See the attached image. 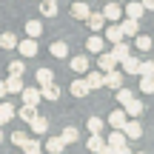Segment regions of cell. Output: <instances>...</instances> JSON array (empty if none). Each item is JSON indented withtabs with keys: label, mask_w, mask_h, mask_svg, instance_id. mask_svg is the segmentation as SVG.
Segmentation results:
<instances>
[{
	"label": "cell",
	"mask_w": 154,
	"mask_h": 154,
	"mask_svg": "<svg viewBox=\"0 0 154 154\" xmlns=\"http://www.w3.org/2000/svg\"><path fill=\"white\" fill-rule=\"evenodd\" d=\"M11 143H14V146H20V149H23V146L29 143V137H26L23 131H14V134H11Z\"/></svg>",
	"instance_id": "obj_40"
},
{
	"label": "cell",
	"mask_w": 154,
	"mask_h": 154,
	"mask_svg": "<svg viewBox=\"0 0 154 154\" xmlns=\"http://www.w3.org/2000/svg\"><path fill=\"white\" fill-rule=\"evenodd\" d=\"M0 49H17V37L11 32H3L0 34Z\"/></svg>",
	"instance_id": "obj_31"
},
{
	"label": "cell",
	"mask_w": 154,
	"mask_h": 154,
	"mask_svg": "<svg viewBox=\"0 0 154 154\" xmlns=\"http://www.w3.org/2000/svg\"><path fill=\"white\" fill-rule=\"evenodd\" d=\"M126 34H123V29L120 26H109L106 29V40H111V43H117V40H123Z\"/></svg>",
	"instance_id": "obj_32"
},
{
	"label": "cell",
	"mask_w": 154,
	"mask_h": 154,
	"mask_svg": "<svg viewBox=\"0 0 154 154\" xmlns=\"http://www.w3.org/2000/svg\"><path fill=\"white\" fill-rule=\"evenodd\" d=\"M103 146H106V140H103V137H100V131H94V134H91V137H88V140H86V149H88V151H94V154H97L100 149H103Z\"/></svg>",
	"instance_id": "obj_16"
},
{
	"label": "cell",
	"mask_w": 154,
	"mask_h": 154,
	"mask_svg": "<svg viewBox=\"0 0 154 154\" xmlns=\"http://www.w3.org/2000/svg\"><path fill=\"white\" fill-rule=\"evenodd\" d=\"M137 74H154V60H146L137 66Z\"/></svg>",
	"instance_id": "obj_38"
},
{
	"label": "cell",
	"mask_w": 154,
	"mask_h": 154,
	"mask_svg": "<svg viewBox=\"0 0 154 154\" xmlns=\"http://www.w3.org/2000/svg\"><path fill=\"white\" fill-rule=\"evenodd\" d=\"M88 91H91V88H88L86 80H72V94H74V97H86Z\"/></svg>",
	"instance_id": "obj_25"
},
{
	"label": "cell",
	"mask_w": 154,
	"mask_h": 154,
	"mask_svg": "<svg viewBox=\"0 0 154 154\" xmlns=\"http://www.w3.org/2000/svg\"><path fill=\"white\" fill-rule=\"evenodd\" d=\"M103 3H106V0H103Z\"/></svg>",
	"instance_id": "obj_47"
},
{
	"label": "cell",
	"mask_w": 154,
	"mask_h": 154,
	"mask_svg": "<svg viewBox=\"0 0 154 154\" xmlns=\"http://www.w3.org/2000/svg\"><path fill=\"white\" fill-rule=\"evenodd\" d=\"M9 74H11V77H23V74H26V66H23L20 60L9 63Z\"/></svg>",
	"instance_id": "obj_36"
},
{
	"label": "cell",
	"mask_w": 154,
	"mask_h": 154,
	"mask_svg": "<svg viewBox=\"0 0 154 154\" xmlns=\"http://www.w3.org/2000/svg\"><path fill=\"white\" fill-rule=\"evenodd\" d=\"M128 51H131V49H128V43H123V40H117V43H114V49H111V54H114V60L120 63L123 57H128Z\"/></svg>",
	"instance_id": "obj_23"
},
{
	"label": "cell",
	"mask_w": 154,
	"mask_h": 154,
	"mask_svg": "<svg viewBox=\"0 0 154 154\" xmlns=\"http://www.w3.org/2000/svg\"><path fill=\"white\" fill-rule=\"evenodd\" d=\"M29 126L34 128V134H46V131H49V120H46V117H40V114H34V120L29 123Z\"/></svg>",
	"instance_id": "obj_19"
},
{
	"label": "cell",
	"mask_w": 154,
	"mask_h": 154,
	"mask_svg": "<svg viewBox=\"0 0 154 154\" xmlns=\"http://www.w3.org/2000/svg\"><path fill=\"white\" fill-rule=\"evenodd\" d=\"M60 140H63V143H77V140H80V131H77V128L74 126H66V128H63V134H60Z\"/></svg>",
	"instance_id": "obj_24"
},
{
	"label": "cell",
	"mask_w": 154,
	"mask_h": 154,
	"mask_svg": "<svg viewBox=\"0 0 154 154\" xmlns=\"http://www.w3.org/2000/svg\"><path fill=\"white\" fill-rule=\"evenodd\" d=\"M86 23H88V29H91L94 34H100V32H103V23H106V17H103V11H88Z\"/></svg>",
	"instance_id": "obj_2"
},
{
	"label": "cell",
	"mask_w": 154,
	"mask_h": 154,
	"mask_svg": "<svg viewBox=\"0 0 154 154\" xmlns=\"http://www.w3.org/2000/svg\"><path fill=\"white\" fill-rule=\"evenodd\" d=\"M57 11H60V9H57L54 0H43V3H40V14H43V17H57Z\"/></svg>",
	"instance_id": "obj_21"
},
{
	"label": "cell",
	"mask_w": 154,
	"mask_h": 154,
	"mask_svg": "<svg viewBox=\"0 0 154 154\" xmlns=\"http://www.w3.org/2000/svg\"><path fill=\"white\" fill-rule=\"evenodd\" d=\"M88 0H77V3H72V17H77V20H86L88 17Z\"/></svg>",
	"instance_id": "obj_9"
},
{
	"label": "cell",
	"mask_w": 154,
	"mask_h": 154,
	"mask_svg": "<svg viewBox=\"0 0 154 154\" xmlns=\"http://www.w3.org/2000/svg\"><path fill=\"white\" fill-rule=\"evenodd\" d=\"M120 29H123V34H126V37H134V34L140 32V23L134 20V17H128L126 23H120Z\"/></svg>",
	"instance_id": "obj_20"
},
{
	"label": "cell",
	"mask_w": 154,
	"mask_h": 154,
	"mask_svg": "<svg viewBox=\"0 0 154 154\" xmlns=\"http://www.w3.org/2000/svg\"><path fill=\"white\" fill-rule=\"evenodd\" d=\"M86 126H88V131H103V117H88V123H86Z\"/></svg>",
	"instance_id": "obj_37"
},
{
	"label": "cell",
	"mask_w": 154,
	"mask_h": 154,
	"mask_svg": "<svg viewBox=\"0 0 154 154\" xmlns=\"http://www.w3.org/2000/svg\"><path fill=\"white\" fill-rule=\"evenodd\" d=\"M88 88H103V72H83Z\"/></svg>",
	"instance_id": "obj_18"
},
{
	"label": "cell",
	"mask_w": 154,
	"mask_h": 154,
	"mask_svg": "<svg viewBox=\"0 0 154 154\" xmlns=\"http://www.w3.org/2000/svg\"><path fill=\"white\" fill-rule=\"evenodd\" d=\"M134 37H137V40H134V46H137L140 51H149L151 46H154V43H151V37H146V34H140V32L134 34Z\"/></svg>",
	"instance_id": "obj_34"
},
{
	"label": "cell",
	"mask_w": 154,
	"mask_h": 154,
	"mask_svg": "<svg viewBox=\"0 0 154 154\" xmlns=\"http://www.w3.org/2000/svg\"><path fill=\"white\" fill-rule=\"evenodd\" d=\"M20 94H23V103H26V106H40V100H43L37 86H23Z\"/></svg>",
	"instance_id": "obj_1"
},
{
	"label": "cell",
	"mask_w": 154,
	"mask_h": 154,
	"mask_svg": "<svg viewBox=\"0 0 154 154\" xmlns=\"http://www.w3.org/2000/svg\"><path fill=\"white\" fill-rule=\"evenodd\" d=\"M126 134H123V128H114V131L109 134V140H106V146H111V149H120V146H126Z\"/></svg>",
	"instance_id": "obj_10"
},
{
	"label": "cell",
	"mask_w": 154,
	"mask_h": 154,
	"mask_svg": "<svg viewBox=\"0 0 154 154\" xmlns=\"http://www.w3.org/2000/svg\"><path fill=\"white\" fill-rule=\"evenodd\" d=\"M120 83H123V72H114V69H111V72H106V74H103V86L117 88Z\"/></svg>",
	"instance_id": "obj_14"
},
{
	"label": "cell",
	"mask_w": 154,
	"mask_h": 154,
	"mask_svg": "<svg viewBox=\"0 0 154 154\" xmlns=\"http://www.w3.org/2000/svg\"><path fill=\"white\" fill-rule=\"evenodd\" d=\"M63 149H66V143H63L60 137L46 140V154H63Z\"/></svg>",
	"instance_id": "obj_17"
},
{
	"label": "cell",
	"mask_w": 154,
	"mask_h": 154,
	"mask_svg": "<svg viewBox=\"0 0 154 154\" xmlns=\"http://www.w3.org/2000/svg\"><path fill=\"white\" fill-rule=\"evenodd\" d=\"M3 97H6V83L0 80V100H3Z\"/></svg>",
	"instance_id": "obj_42"
},
{
	"label": "cell",
	"mask_w": 154,
	"mask_h": 154,
	"mask_svg": "<svg viewBox=\"0 0 154 154\" xmlns=\"http://www.w3.org/2000/svg\"><path fill=\"white\" fill-rule=\"evenodd\" d=\"M106 120H109V126H111V128H123V126H126V111L117 109V111H111Z\"/></svg>",
	"instance_id": "obj_11"
},
{
	"label": "cell",
	"mask_w": 154,
	"mask_h": 154,
	"mask_svg": "<svg viewBox=\"0 0 154 154\" xmlns=\"http://www.w3.org/2000/svg\"><path fill=\"white\" fill-rule=\"evenodd\" d=\"M97 66H100V72H111V69L117 66V60H114L111 51H100L97 54Z\"/></svg>",
	"instance_id": "obj_6"
},
{
	"label": "cell",
	"mask_w": 154,
	"mask_h": 154,
	"mask_svg": "<svg viewBox=\"0 0 154 154\" xmlns=\"http://www.w3.org/2000/svg\"><path fill=\"white\" fill-rule=\"evenodd\" d=\"M34 114H37V106H23L20 111H14V117H20V120H26V123H32Z\"/></svg>",
	"instance_id": "obj_29"
},
{
	"label": "cell",
	"mask_w": 154,
	"mask_h": 154,
	"mask_svg": "<svg viewBox=\"0 0 154 154\" xmlns=\"http://www.w3.org/2000/svg\"><path fill=\"white\" fill-rule=\"evenodd\" d=\"M34 154H43V151H34Z\"/></svg>",
	"instance_id": "obj_44"
},
{
	"label": "cell",
	"mask_w": 154,
	"mask_h": 154,
	"mask_svg": "<svg viewBox=\"0 0 154 154\" xmlns=\"http://www.w3.org/2000/svg\"><path fill=\"white\" fill-rule=\"evenodd\" d=\"M69 66H72V72H88V57L86 54H77V57H72V60H69Z\"/></svg>",
	"instance_id": "obj_13"
},
{
	"label": "cell",
	"mask_w": 154,
	"mask_h": 154,
	"mask_svg": "<svg viewBox=\"0 0 154 154\" xmlns=\"http://www.w3.org/2000/svg\"><path fill=\"white\" fill-rule=\"evenodd\" d=\"M0 143H3V131H0Z\"/></svg>",
	"instance_id": "obj_43"
},
{
	"label": "cell",
	"mask_w": 154,
	"mask_h": 154,
	"mask_svg": "<svg viewBox=\"0 0 154 154\" xmlns=\"http://www.w3.org/2000/svg\"><path fill=\"white\" fill-rule=\"evenodd\" d=\"M123 134H126L128 140H137L140 134H143V126H140V120H126V126H123Z\"/></svg>",
	"instance_id": "obj_7"
},
{
	"label": "cell",
	"mask_w": 154,
	"mask_h": 154,
	"mask_svg": "<svg viewBox=\"0 0 154 154\" xmlns=\"http://www.w3.org/2000/svg\"><path fill=\"white\" fill-rule=\"evenodd\" d=\"M120 14H123V6L106 0V6H103V17H106V20H120Z\"/></svg>",
	"instance_id": "obj_5"
},
{
	"label": "cell",
	"mask_w": 154,
	"mask_h": 154,
	"mask_svg": "<svg viewBox=\"0 0 154 154\" xmlns=\"http://www.w3.org/2000/svg\"><path fill=\"white\" fill-rule=\"evenodd\" d=\"M6 83V94H20V88H23V80L20 77H11L9 74V80H3Z\"/></svg>",
	"instance_id": "obj_22"
},
{
	"label": "cell",
	"mask_w": 154,
	"mask_h": 154,
	"mask_svg": "<svg viewBox=\"0 0 154 154\" xmlns=\"http://www.w3.org/2000/svg\"><path fill=\"white\" fill-rule=\"evenodd\" d=\"M49 51H51V57H57V60H63V57H69V46L63 43V40H54V43L49 46Z\"/></svg>",
	"instance_id": "obj_12"
},
{
	"label": "cell",
	"mask_w": 154,
	"mask_h": 154,
	"mask_svg": "<svg viewBox=\"0 0 154 154\" xmlns=\"http://www.w3.org/2000/svg\"><path fill=\"white\" fill-rule=\"evenodd\" d=\"M54 80V74H51V69H37V83L40 86H46V83Z\"/></svg>",
	"instance_id": "obj_35"
},
{
	"label": "cell",
	"mask_w": 154,
	"mask_h": 154,
	"mask_svg": "<svg viewBox=\"0 0 154 154\" xmlns=\"http://www.w3.org/2000/svg\"><path fill=\"white\" fill-rule=\"evenodd\" d=\"M140 91L154 94V74H140Z\"/></svg>",
	"instance_id": "obj_26"
},
{
	"label": "cell",
	"mask_w": 154,
	"mask_h": 154,
	"mask_svg": "<svg viewBox=\"0 0 154 154\" xmlns=\"http://www.w3.org/2000/svg\"><path fill=\"white\" fill-rule=\"evenodd\" d=\"M114 97H117V103H120V106H123V103H126V100H128V97H134V94H131V91H128V88H120V86H117V94H114Z\"/></svg>",
	"instance_id": "obj_39"
},
{
	"label": "cell",
	"mask_w": 154,
	"mask_h": 154,
	"mask_svg": "<svg viewBox=\"0 0 154 154\" xmlns=\"http://www.w3.org/2000/svg\"><path fill=\"white\" fill-rule=\"evenodd\" d=\"M140 154H146V151H140Z\"/></svg>",
	"instance_id": "obj_46"
},
{
	"label": "cell",
	"mask_w": 154,
	"mask_h": 154,
	"mask_svg": "<svg viewBox=\"0 0 154 154\" xmlns=\"http://www.w3.org/2000/svg\"><path fill=\"white\" fill-rule=\"evenodd\" d=\"M40 97H43V100H57V97H60V86H57L54 80L46 83V86H40Z\"/></svg>",
	"instance_id": "obj_8"
},
{
	"label": "cell",
	"mask_w": 154,
	"mask_h": 154,
	"mask_svg": "<svg viewBox=\"0 0 154 154\" xmlns=\"http://www.w3.org/2000/svg\"><path fill=\"white\" fill-rule=\"evenodd\" d=\"M123 111H126V117H140L143 114V103H140L137 97H128L126 103H123Z\"/></svg>",
	"instance_id": "obj_3"
},
{
	"label": "cell",
	"mask_w": 154,
	"mask_h": 154,
	"mask_svg": "<svg viewBox=\"0 0 154 154\" xmlns=\"http://www.w3.org/2000/svg\"><path fill=\"white\" fill-rule=\"evenodd\" d=\"M123 72H126V74H137V66H140V60H137V57H131V54H128V57H123Z\"/></svg>",
	"instance_id": "obj_28"
},
{
	"label": "cell",
	"mask_w": 154,
	"mask_h": 154,
	"mask_svg": "<svg viewBox=\"0 0 154 154\" xmlns=\"http://www.w3.org/2000/svg\"><path fill=\"white\" fill-rule=\"evenodd\" d=\"M143 6H140V3H126V14L128 17H134V20H140V17H143Z\"/></svg>",
	"instance_id": "obj_33"
},
{
	"label": "cell",
	"mask_w": 154,
	"mask_h": 154,
	"mask_svg": "<svg viewBox=\"0 0 154 154\" xmlns=\"http://www.w3.org/2000/svg\"><path fill=\"white\" fill-rule=\"evenodd\" d=\"M26 34L37 40L40 34H43V23H40V20H29V23H26Z\"/></svg>",
	"instance_id": "obj_30"
},
{
	"label": "cell",
	"mask_w": 154,
	"mask_h": 154,
	"mask_svg": "<svg viewBox=\"0 0 154 154\" xmlns=\"http://www.w3.org/2000/svg\"><path fill=\"white\" fill-rule=\"evenodd\" d=\"M11 117H14V106L11 103H0V126H6Z\"/></svg>",
	"instance_id": "obj_27"
},
{
	"label": "cell",
	"mask_w": 154,
	"mask_h": 154,
	"mask_svg": "<svg viewBox=\"0 0 154 154\" xmlns=\"http://www.w3.org/2000/svg\"><path fill=\"white\" fill-rule=\"evenodd\" d=\"M151 43H154V37H151Z\"/></svg>",
	"instance_id": "obj_45"
},
{
	"label": "cell",
	"mask_w": 154,
	"mask_h": 154,
	"mask_svg": "<svg viewBox=\"0 0 154 154\" xmlns=\"http://www.w3.org/2000/svg\"><path fill=\"white\" fill-rule=\"evenodd\" d=\"M140 6H143L146 11H151V9H154V0H140Z\"/></svg>",
	"instance_id": "obj_41"
},
{
	"label": "cell",
	"mask_w": 154,
	"mask_h": 154,
	"mask_svg": "<svg viewBox=\"0 0 154 154\" xmlns=\"http://www.w3.org/2000/svg\"><path fill=\"white\" fill-rule=\"evenodd\" d=\"M17 49H20L23 57H34V54H37V40H34V37H26L23 43L17 40Z\"/></svg>",
	"instance_id": "obj_4"
},
{
	"label": "cell",
	"mask_w": 154,
	"mask_h": 154,
	"mask_svg": "<svg viewBox=\"0 0 154 154\" xmlns=\"http://www.w3.org/2000/svg\"><path fill=\"white\" fill-rule=\"evenodd\" d=\"M86 49L91 51V54H100V51L106 49V46H103V37H100V34H91V37L86 40Z\"/></svg>",
	"instance_id": "obj_15"
}]
</instances>
